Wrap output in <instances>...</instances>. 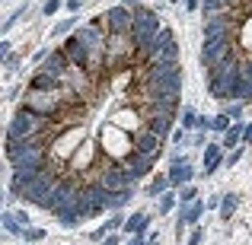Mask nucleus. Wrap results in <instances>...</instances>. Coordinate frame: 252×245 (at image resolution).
Listing matches in <instances>:
<instances>
[{
  "mask_svg": "<svg viewBox=\"0 0 252 245\" xmlns=\"http://www.w3.org/2000/svg\"><path fill=\"white\" fill-rule=\"evenodd\" d=\"M160 29H163V23H160V16H157V10L141 6L137 16H134V26H131V38H134V45H137V61L147 54L150 42L160 35Z\"/></svg>",
  "mask_w": 252,
  "mask_h": 245,
  "instance_id": "1",
  "label": "nucleus"
},
{
  "mask_svg": "<svg viewBox=\"0 0 252 245\" xmlns=\"http://www.w3.org/2000/svg\"><path fill=\"white\" fill-rule=\"evenodd\" d=\"M137 57V45L131 38V32H109V42H105V70H118L128 61Z\"/></svg>",
  "mask_w": 252,
  "mask_h": 245,
  "instance_id": "2",
  "label": "nucleus"
},
{
  "mask_svg": "<svg viewBox=\"0 0 252 245\" xmlns=\"http://www.w3.org/2000/svg\"><path fill=\"white\" fill-rule=\"evenodd\" d=\"M58 178H61V175H58L55 169H45L32 185H26L23 191H16V197H19V201H26V204H35V207L45 210V204H48V197H51V191H55Z\"/></svg>",
  "mask_w": 252,
  "mask_h": 245,
  "instance_id": "3",
  "label": "nucleus"
},
{
  "mask_svg": "<svg viewBox=\"0 0 252 245\" xmlns=\"http://www.w3.org/2000/svg\"><path fill=\"white\" fill-rule=\"evenodd\" d=\"M48 118H42V115H35L32 109H19L16 115L10 118V128H6V137H32V134H45V128H48Z\"/></svg>",
  "mask_w": 252,
  "mask_h": 245,
  "instance_id": "4",
  "label": "nucleus"
},
{
  "mask_svg": "<svg viewBox=\"0 0 252 245\" xmlns=\"http://www.w3.org/2000/svg\"><path fill=\"white\" fill-rule=\"evenodd\" d=\"M227 54H230V32H220V35H204V45H201L198 61H201V67L211 74V70H214Z\"/></svg>",
  "mask_w": 252,
  "mask_h": 245,
  "instance_id": "5",
  "label": "nucleus"
},
{
  "mask_svg": "<svg viewBox=\"0 0 252 245\" xmlns=\"http://www.w3.org/2000/svg\"><path fill=\"white\" fill-rule=\"evenodd\" d=\"M134 16H137V10H131V6H125V3H118V6H109V10L102 13V26H105V32H131V26H134Z\"/></svg>",
  "mask_w": 252,
  "mask_h": 245,
  "instance_id": "6",
  "label": "nucleus"
},
{
  "mask_svg": "<svg viewBox=\"0 0 252 245\" xmlns=\"http://www.w3.org/2000/svg\"><path fill=\"white\" fill-rule=\"evenodd\" d=\"M96 182L102 185L105 191H125V188H134V185H137V182H134V175H131V172L125 169L122 163H112L109 169H105L102 175L96 178Z\"/></svg>",
  "mask_w": 252,
  "mask_h": 245,
  "instance_id": "7",
  "label": "nucleus"
},
{
  "mask_svg": "<svg viewBox=\"0 0 252 245\" xmlns=\"http://www.w3.org/2000/svg\"><path fill=\"white\" fill-rule=\"evenodd\" d=\"M61 51H64V54H67V61L74 64L77 70H86V74H93V54H90V51H86V45H83L80 38L74 35V32H70V35L64 38Z\"/></svg>",
  "mask_w": 252,
  "mask_h": 245,
  "instance_id": "8",
  "label": "nucleus"
},
{
  "mask_svg": "<svg viewBox=\"0 0 252 245\" xmlns=\"http://www.w3.org/2000/svg\"><path fill=\"white\" fill-rule=\"evenodd\" d=\"M118 163L134 175V182H141V178H147L150 172H154V163L157 160H154V156H147V153H141V150H131V153H125Z\"/></svg>",
  "mask_w": 252,
  "mask_h": 245,
  "instance_id": "9",
  "label": "nucleus"
},
{
  "mask_svg": "<svg viewBox=\"0 0 252 245\" xmlns=\"http://www.w3.org/2000/svg\"><path fill=\"white\" fill-rule=\"evenodd\" d=\"M191 178H195V169H191L189 156L176 153V156H172V163H169V182H172V188H185Z\"/></svg>",
  "mask_w": 252,
  "mask_h": 245,
  "instance_id": "10",
  "label": "nucleus"
},
{
  "mask_svg": "<svg viewBox=\"0 0 252 245\" xmlns=\"http://www.w3.org/2000/svg\"><path fill=\"white\" fill-rule=\"evenodd\" d=\"M131 140H134V150H141V153H147V156H160V150H163V137H157L150 128H137L134 134H131Z\"/></svg>",
  "mask_w": 252,
  "mask_h": 245,
  "instance_id": "11",
  "label": "nucleus"
},
{
  "mask_svg": "<svg viewBox=\"0 0 252 245\" xmlns=\"http://www.w3.org/2000/svg\"><path fill=\"white\" fill-rule=\"evenodd\" d=\"M61 86H64L61 77L48 74V70H42V67H38V70H35V77L29 80V89H42V92H58Z\"/></svg>",
  "mask_w": 252,
  "mask_h": 245,
  "instance_id": "12",
  "label": "nucleus"
},
{
  "mask_svg": "<svg viewBox=\"0 0 252 245\" xmlns=\"http://www.w3.org/2000/svg\"><path fill=\"white\" fill-rule=\"evenodd\" d=\"M55 217H58V223H61V226H80V223L86 220V214H83L80 201H74V204H67V207H61Z\"/></svg>",
  "mask_w": 252,
  "mask_h": 245,
  "instance_id": "13",
  "label": "nucleus"
},
{
  "mask_svg": "<svg viewBox=\"0 0 252 245\" xmlns=\"http://www.w3.org/2000/svg\"><path fill=\"white\" fill-rule=\"evenodd\" d=\"M223 163V143H208L204 147V175H214Z\"/></svg>",
  "mask_w": 252,
  "mask_h": 245,
  "instance_id": "14",
  "label": "nucleus"
},
{
  "mask_svg": "<svg viewBox=\"0 0 252 245\" xmlns=\"http://www.w3.org/2000/svg\"><path fill=\"white\" fill-rule=\"evenodd\" d=\"M125 233H131V236H137V233H147L150 229V214H144V210H137V214H131L128 220H125Z\"/></svg>",
  "mask_w": 252,
  "mask_h": 245,
  "instance_id": "15",
  "label": "nucleus"
},
{
  "mask_svg": "<svg viewBox=\"0 0 252 245\" xmlns=\"http://www.w3.org/2000/svg\"><path fill=\"white\" fill-rule=\"evenodd\" d=\"M144 128H150L157 137H163V140H166V137L172 134V118H163V115H147V124H144Z\"/></svg>",
  "mask_w": 252,
  "mask_h": 245,
  "instance_id": "16",
  "label": "nucleus"
},
{
  "mask_svg": "<svg viewBox=\"0 0 252 245\" xmlns=\"http://www.w3.org/2000/svg\"><path fill=\"white\" fill-rule=\"evenodd\" d=\"M134 197V188H125V191H109V197H105V210H112V214H118V210L125 207V204Z\"/></svg>",
  "mask_w": 252,
  "mask_h": 245,
  "instance_id": "17",
  "label": "nucleus"
},
{
  "mask_svg": "<svg viewBox=\"0 0 252 245\" xmlns=\"http://www.w3.org/2000/svg\"><path fill=\"white\" fill-rule=\"evenodd\" d=\"M3 233H6V236H19V239L26 236V226H23V223L16 220V214H13L10 207L3 210Z\"/></svg>",
  "mask_w": 252,
  "mask_h": 245,
  "instance_id": "18",
  "label": "nucleus"
},
{
  "mask_svg": "<svg viewBox=\"0 0 252 245\" xmlns=\"http://www.w3.org/2000/svg\"><path fill=\"white\" fill-rule=\"evenodd\" d=\"M220 32H230V23L217 13V16H208V23H204V35H220Z\"/></svg>",
  "mask_w": 252,
  "mask_h": 245,
  "instance_id": "19",
  "label": "nucleus"
},
{
  "mask_svg": "<svg viewBox=\"0 0 252 245\" xmlns=\"http://www.w3.org/2000/svg\"><path fill=\"white\" fill-rule=\"evenodd\" d=\"M243 143V124H230V131L223 134V150H236Z\"/></svg>",
  "mask_w": 252,
  "mask_h": 245,
  "instance_id": "20",
  "label": "nucleus"
},
{
  "mask_svg": "<svg viewBox=\"0 0 252 245\" xmlns=\"http://www.w3.org/2000/svg\"><path fill=\"white\" fill-rule=\"evenodd\" d=\"M169 188H172V182H169V175H166V178H157V182H150V185H147V194H150V197H160V194H166Z\"/></svg>",
  "mask_w": 252,
  "mask_h": 245,
  "instance_id": "21",
  "label": "nucleus"
},
{
  "mask_svg": "<svg viewBox=\"0 0 252 245\" xmlns=\"http://www.w3.org/2000/svg\"><path fill=\"white\" fill-rule=\"evenodd\" d=\"M236 201H240L236 194H223V201H220V220H230V217H233Z\"/></svg>",
  "mask_w": 252,
  "mask_h": 245,
  "instance_id": "22",
  "label": "nucleus"
},
{
  "mask_svg": "<svg viewBox=\"0 0 252 245\" xmlns=\"http://www.w3.org/2000/svg\"><path fill=\"white\" fill-rule=\"evenodd\" d=\"M230 121H233V118H230L227 111H223V115L211 118V131H214V134H227V131H230Z\"/></svg>",
  "mask_w": 252,
  "mask_h": 245,
  "instance_id": "23",
  "label": "nucleus"
},
{
  "mask_svg": "<svg viewBox=\"0 0 252 245\" xmlns=\"http://www.w3.org/2000/svg\"><path fill=\"white\" fill-rule=\"evenodd\" d=\"M172 207H179V194H172V191H166V194H160V214H172Z\"/></svg>",
  "mask_w": 252,
  "mask_h": 245,
  "instance_id": "24",
  "label": "nucleus"
},
{
  "mask_svg": "<svg viewBox=\"0 0 252 245\" xmlns=\"http://www.w3.org/2000/svg\"><path fill=\"white\" fill-rule=\"evenodd\" d=\"M198 128V111L195 109H185L182 111V131H195Z\"/></svg>",
  "mask_w": 252,
  "mask_h": 245,
  "instance_id": "25",
  "label": "nucleus"
},
{
  "mask_svg": "<svg viewBox=\"0 0 252 245\" xmlns=\"http://www.w3.org/2000/svg\"><path fill=\"white\" fill-rule=\"evenodd\" d=\"M26 10H29V3H19V10H13V13H10V16H6V23H3V32H10V29H13V26H16V23H19V16H23V13H26Z\"/></svg>",
  "mask_w": 252,
  "mask_h": 245,
  "instance_id": "26",
  "label": "nucleus"
},
{
  "mask_svg": "<svg viewBox=\"0 0 252 245\" xmlns=\"http://www.w3.org/2000/svg\"><path fill=\"white\" fill-rule=\"evenodd\" d=\"M74 26H77V16H70V19H64V23H58L51 32H55V35H67V32H77Z\"/></svg>",
  "mask_w": 252,
  "mask_h": 245,
  "instance_id": "27",
  "label": "nucleus"
},
{
  "mask_svg": "<svg viewBox=\"0 0 252 245\" xmlns=\"http://www.w3.org/2000/svg\"><path fill=\"white\" fill-rule=\"evenodd\" d=\"M23 239H29V242H42L45 239V229H38V226H26V236Z\"/></svg>",
  "mask_w": 252,
  "mask_h": 245,
  "instance_id": "28",
  "label": "nucleus"
},
{
  "mask_svg": "<svg viewBox=\"0 0 252 245\" xmlns=\"http://www.w3.org/2000/svg\"><path fill=\"white\" fill-rule=\"evenodd\" d=\"M195 197H198V191H195V188H191V185H185V188H179V201H182V204H189V201H195Z\"/></svg>",
  "mask_w": 252,
  "mask_h": 245,
  "instance_id": "29",
  "label": "nucleus"
},
{
  "mask_svg": "<svg viewBox=\"0 0 252 245\" xmlns=\"http://www.w3.org/2000/svg\"><path fill=\"white\" fill-rule=\"evenodd\" d=\"M64 6V0H45V6H42V13L45 16H51V13H58Z\"/></svg>",
  "mask_w": 252,
  "mask_h": 245,
  "instance_id": "30",
  "label": "nucleus"
},
{
  "mask_svg": "<svg viewBox=\"0 0 252 245\" xmlns=\"http://www.w3.org/2000/svg\"><path fill=\"white\" fill-rule=\"evenodd\" d=\"M243 105H246V102H240V99H233V102L227 105V115H230V118H240V115H243Z\"/></svg>",
  "mask_w": 252,
  "mask_h": 245,
  "instance_id": "31",
  "label": "nucleus"
},
{
  "mask_svg": "<svg viewBox=\"0 0 252 245\" xmlns=\"http://www.w3.org/2000/svg\"><path fill=\"white\" fill-rule=\"evenodd\" d=\"M118 226H125V223H122V214H112V220L105 223V233H115Z\"/></svg>",
  "mask_w": 252,
  "mask_h": 245,
  "instance_id": "32",
  "label": "nucleus"
},
{
  "mask_svg": "<svg viewBox=\"0 0 252 245\" xmlns=\"http://www.w3.org/2000/svg\"><path fill=\"white\" fill-rule=\"evenodd\" d=\"M3 61H6V70H19L23 67V57H16V54H6Z\"/></svg>",
  "mask_w": 252,
  "mask_h": 245,
  "instance_id": "33",
  "label": "nucleus"
},
{
  "mask_svg": "<svg viewBox=\"0 0 252 245\" xmlns=\"http://www.w3.org/2000/svg\"><path fill=\"white\" fill-rule=\"evenodd\" d=\"M201 242H204V233H201V226H195L189 236V245H201Z\"/></svg>",
  "mask_w": 252,
  "mask_h": 245,
  "instance_id": "34",
  "label": "nucleus"
},
{
  "mask_svg": "<svg viewBox=\"0 0 252 245\" xmlns=\"http://www.w3.org/2000/svg\"><path fill=\"white\" fill-rule=\"evenodd\" d=\"M240 156H243V150L236 147V150H230V156H227L223 163H227V165H233V163H240Z\"/></svg>",
  "mask_w": 252,
  "mask_h": 245,
  "instance_id": "35",
  "label": "nucleus"
},
{
  "mask_svg": "<svg viewBox=\"0 0 252 245\" xmlns=\"http://www.w3.org/2000/svg\"><path fill=\"white\" fill-rule=\"evenodd\" d=\"M220 201H223V194H214V197L208 201V210H220Z\"/></svg>",
  "mask_w": 252,
  "mask_h": 245,
  "instance_id": "36",
  "label": "nucleus"
},
{
  "mask_svg": "<svg viewBox=\"0 0 252 245\" xmlns=\"http://www.w3.org/2000/svg\"><path fill=\"white\" fill-rule=\"evenodd\" d=\"M243 143H252V121L243 124Z\"/></svg>",
  "mask_w": 252,
  "mask_h": 245,
  "instance_id": "37",
  "label": "nucleus"
},
{
  "mask_svg": "<svg viewBox=\"0 0 252 245\" xmlns=\"http://www.w3.org/2000/svg\"><path fill=\"white\" fill-rule=\"evenodd\" d=\"M80 3H83V0H64V6H67V13H77V10H80Z\"/></svg>",
  "mask_w": 252,
  "mask_h": 245,
  "instance_id": "38",
  "label": "nucleus"
},
{
  "mask_svg": "<svg viewBox=\"0 0 252 245\" xmlns=\"http://www.w3.org/2000/svg\"><path fill=\"white\" fill-rule=\"evenodd\" d=\"M198 128H201V131H211V118L208 115H198Z\"/></svg>",
  "mask_w": 252,
  "mask_h": 245,
  "instance_id": "39",
  "label": "nucleus"
},
{
  "mask_svg": "<svg viewBox=\"0 0 252 245\" xmlns=\"http://www.w3.org/2000/svg\"><path fill=\"white\" fill-rule=\"evenodd\" d=\"M13 214H16V220L23 223V226H29V214H26V210H13Z\"/></svg>",
  "mask_w": 252,
  "mask_h": 245,
  "instance_id": "40",
  "label": "nucleus"
},
{
  "mask_svg": "<svg viewBox=\"0 0 252 245\" xmlns=\"http://www.w3.org/2000/svg\"><path fill=\"white\" fill-rule=\"evenodd\" d=\"M198 6H201V0H185V10H189V13H195Z\"/></svg>",
  "mask_w": 252,
  "mask_h": 245,
  "instance_id": "41",
  "label": "nucleus"
},
{
  "mask_svg": "<svg viewBox=\"0 0 252 245\" xmlns=\"http://www.w3.org/2000/svg\"><path fill=\"white\" fill-rule=\"evenodd\" d=\"M122 3H125V6H131V10H141L144 0H122Z\"/></svg>",
  "mask_w": 252,
  "mask_h": 245,
  "instance_id": "42",
  "label": "nucleus"
},
{
  "mask_svg": "<svg viewBox=\"0 0 252 245\" xmlns=\"http://www.w3.org/2000/svg\"><path fill=\"white\" fill-rule=\"evenodd\" d=\"M185 134H189V131H182V128H179L176 134H172V140H176V143H185Z\"/></svg>",
  "mask_w": 252,
  "mask_h": 245,
  "instance_id": "43",
  "label": "nucleus"
},
{
  "mask_svg": "<svg viewBox=\"0 0 252 245\" xmlns=\"http://www.w3.org/2000/svg\"><path fill=\"white\" fill-rule=\"evenodd\" d=\"M0 54H3V57H6V54H13V45H10V42H3V45H0Z\"/></svg>",
  "mask_w": 252,
  "mask_h": 245,
  "instance_id": "44",
  "label": "nucleus"
},
{
  "mask_svg": "<svg viewBox=\"0 0 252 245\" xmlns=\"http://www.w3.org/2000/svg\"><path fill=\"white\" fill-rule=\"evenodd\" d=\"M99 245H118V239H115V236H105V239L99 242Z\"/></svg>",
  "mask_w": 252,
  "mask_h": 245,
  "instance_id": "45",
  "label": "nucleus"
},
{
  "mask_svg": "<svg viewBox=\"0 0 252 245\" xmlns=\"http://www.w3.org/2000/svg\"><path fill=\"white\" fill-rule=\"evenodd\" d=\"M169 3H179V0H169Z\"/></svg>",
  "mask_w": 252,
  "mask_h": 245,
  "instance_id": "46",
  "label": "nucleus"
}]
</instances>
